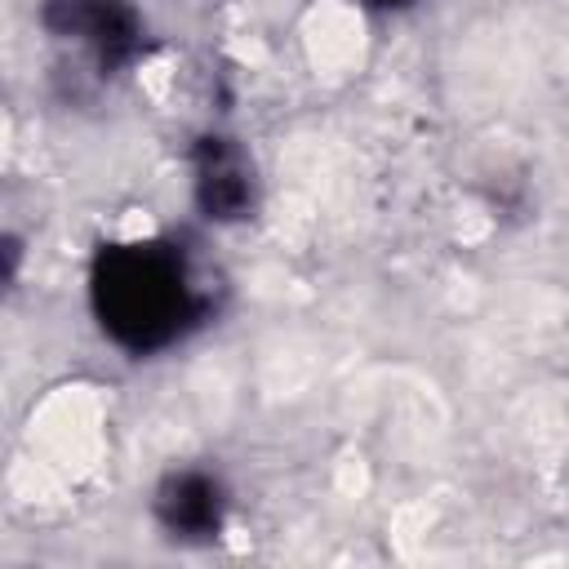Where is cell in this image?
<instances>
[{"mask_svg":"<svg viewBox=\"0 0 569 569\" xmlns=\"http://www.w3.org/2000/svg\"><path fill=\"white\" fill-rule=\"evenodd\" d=\"M40 31L93 80L129 71L147 49V22L133 0H40Z\"/></svg>","mask_w":569,"mask_h":569,"instance_id":"cell-2","label":"cell"},{"mask_svg":"<svg viewBox=\"0 0 569 569\" xmlns=\"http://www.w3.org/2000/svg\"><path fill=\"white\" fill-rule=\"evenodd\" d=\"M191 196L209 222L218 227L244 222L258 204V178L249 151L227 133H200L191 147Z\"/></svg>","mask_w":569,"mask_h":569,"instance_id":"cell-4","label":"cell"},{"mask_svg":"<svg viewBox=\"0 0 569 569\" xmlns=\"http://www.w3.org/2000/svg\"><path fill=\"white\" fill-rule=\"evenodd\" d=\"M151 516L164 538H173L182 547H204L227 529L231 489H227L222 471L187 462V467H173L160 476V485L151 493Z\"/></svg>","mask_w":569,"mask_h":569,"instance_id":"cell-3","label":"cell"},{"mask_svg":"<svg viewBox=\"0 0 569 569\" xmlns=\"http://www.w3.org/2000/svg\"><path fill=\"white\" fill-rule=\"evenodd\" d=\"M360 9H373V13H396V9H405V4H413V0H356Z\"/></svg>","mask_w":569,"mask_h":569,"instance_id":"cell-5","label":"cell"},{"mask_svg":"<svg viewBox=\"0 0 569 569\" xmlns=\"http://www.w3.org/2000/svg\"><path fill=\"white\" fill-rule=\"evenodd\" d=\"M98 333L129 360H156L191 342L222 311V271L178 231L102 240L84 276Z\"/></svg>","mask_w":569,"mask_h":569,"instance_id":"cell-1","label":"cell"}]
</instances>
